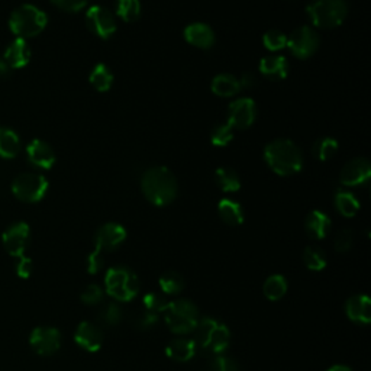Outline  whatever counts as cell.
<instances>
[{
	"mask_svg": "<svg viewBox=\"0 0 371 371\" xmlns=\"http://www.w3.org/2000/svg\"><path fill=\"white\" fill-rule=\"evenodd\" d=\"M141 189L147 200L152 204L167 206L177 197L178 184L167 167H152L144 173Z\"/></svg>",
	"mask_w": 371,
	"mask_h": 371,
	"instance_id": "1",
	"label": "cell"
},
{
	"mask_svg": "<svg viewBox=\"0 0 371 371\" xmlns=\"http://www.w3.org/2000/svg\"><path fill=\"white\" fill-rule=\"evenodd\" d=\"M264 158L270 169L278 176H293L304 167L300 148L290 139H274L264 150Z\"/></svg>",
	"mask_w": 371,
	"mask_h": 371,
	"instance_id": "2",
	"label": "cell"
},
{
	"mask_svg": "<svg viewBox=\"0 0 371 371\" xmlns=\"http://www.w3.org/2000/svg\"><path fill=\"white\" fill-rule=\"evenodd\" d=\"M195 332V344L196 348L202 350L206 354L221 356L230 344V332L223 323L204 318L197 322Z\"/></svg>",
	"mask_w": 371,
	"mask_h": 371,
	"instance_id": "3",
	"label": "cell"
},
{
	"mask_svg": "<svg viewBox=\"0 0 371 371\" xmlns=\"http://www.w3.org/2000/svg\"><path fill=\"white\" fill-rule=\"evenodd\" d=\"M308 16L318 28H337L345 20L348 5L345 0H312L306 8Z\"/></svg>",
	"mask_w": 371,
	"mask_h": 371,
	"instance_id": "4",
	"label": "cell"
},
{
	"mask_svg": "<svg viewBox=\"0 0 371 371\" xmlns=\"http://www.w3.org/2000/svg\"><path fill=\"white\" fill-rule=\"evenodd\" d=\"M164 320L167 328L177 335L193 332L199 322V311L190 300L169 301L164 311Z\"/></svg>",
	"mask_w": 371,
	"mask_h": 371,
	"instance_id": "5",
	"label": "cell"
},
{
	"mask_svg": "<svg viewBox=\"0 0 371 371\" xmlns=\"http://www.w3.org/2000/svg\"><path fill=\"white\" fill-rule=\"evenodd\" d=\"M106 293L116 301H129L139 290V282L135 273L126 267H112L105 275Z\"/></svg>",
	"mask_w": 371,
	"mask_h": 371,
	"instance_id": "6",
	"label": "cell"
},
{
	"mask_svg": "<svg viewBox=\"0 0 371 371\" xmlns=\"http://www.w3.org/2000/svg\"><path fill=\"white\" fill-rule=\"evenodd\" d=\"M46 22L48 19L41 9L32 5H22L12 12L9 27L15 35L25 39L41 34L46 27Z\"/></svg>",
	"mask_w": 371,
	"mask_h": 371,
	"instance_id": "7",
	"label": "cell"
},
{
	"mask_svg": "<svg viewBox=\"0 0 371 371\" xmlns=\"http://www.w3.org/2000/svg\"><path fill=\"white\" fill-rule=\"evenodd\" d=\"M46 190H48V181L41 174L35 173H23L18 176L12 183L13 195L27 203L39 202Z\"/></svg>",
	"mask_w": 371,
	"mask_h": 371,
	"instance_id": "8",
	"label": "cell"
},
{
	"mask_svg": "<svg viewBox=\"0 0 371 371\" xmlns=\"http://www.w3.org/2000/svg\"><path fill=\"white\" fill-rule=\"evenodd\" d=\"M319 44L320 39L315 30L309 27H301L294 30L290 37H287L286 46H289L294 57L305 60L318 51Z\"/></svg>",
	"mask_w": 371,
	"mask_h": 371,
	"instance_id": "9",
	"label": "cell"
},
{
	"mask_svg": "<svg viewBox=\"0 0 371 371\" xmlns=\"http://www.w3.org/2000/svg\"><path fill=\"white\" fill-rule=\"evenodd\" d=\"M30 345L38 356H53L61 346V334L53 327H38L31 332Z\"/></svg>",
	"mask_w": 371,
	"mask_h": 371,
	"instance_id": "10",
	"label": "cell"
},
{
	"mask_svg": "<svg viewBox=\"0 0 371 371\" xmlns=\"http://www.w3.org/2000/svg\"><path fill=\"white\" fill-rule=\"evenodd\" d=\"M4 248L15 259L25 255V249L30 242V226L25 222H18L9 226L2 235Z\"/></svg>",
	"mask_w": 371,
	"mask_h": 371,
	"instance_id": "11",
	"label": "cell"
},
{
	"mask_svg": "<svg viewBox=\"0 0 371 371\" xmlns=\"http://www.w3.org/2000/svg\"><path fill=\"white\" fill-rule=\"evenodd\" d=\"M86 22L89 30L103 39L110 38L116 31V20L113 13L99 5L91 6L87 11Z\"/></svg>",
	"mask_w": 371,
	"mask_h": 371,
	"instance_id": "12",
	"label": "cell"
},
{
	"mask_svg": "<svg viewBox=\"0 0 371 371\" xmlns=\"http://www.w3.org/2000/svg\"><path fill=\"white\" fill-rule=\"evenodd\" d=\"M257 116V106L249 98H241L232 102L228 110V124L232 128L245 129L252 125Z\"/></svg>",
	"mask_w": 371,
	"mask_h": 371,
	"instance_id": "13",
	"label": "cell"
},
{
	"mask_svg": "<svg viewBox=\"0 0 371 371\" xmlns=\"http://www.w3.org/2000/svg\"><path fill=\"white\" fill-rule=\"evenodd\" d=\"M126 240V230L119 223H105L95 235V249L99 252H109L118 248Z\"/></svg>",
	"mask_w": 371,
	"mask_h": 371,
	"instance_id": "14",
	"label": "cell"
},
{
	"mask_svg": "<svg viewBox=\"0 0 371 371\" xmlns=\"http://www.w3.org/2000/svg\"><path fill=\"white\" fill-rule=\"evenodd\" d=\"M371 177V164L367 158L358 157L348 161L341 171V183L346 188H357L365 184Z\"/></svg>",
	"mask_w": 371,
	"mask_h": 371,
	"instance_id": "15",
	"label": "cell"
},
{
	"mask_svg": "<svg viewBox=\"0 0 371 371\" xmlns=\"http://www.w3.org/2000/svg\"><path fill=\"white\" fill-rule=\"evenodd\" d=\"M76 344L83 348L84 351L89 353H96L99 351L103 345V334L99 327L91 322H82L74 334Z\"/></svg>",
	"mask_w": 371,
	"mask_h": 371,
	"instance_id": "16",
	"label": "cell"
},
{
	"mask_svg": "<svg viewBox=\"0 0 371 371\" xmlns=\"http://www.w3.org/2000/svg\"><path fill=\"white\" fill-rule=\"evenodd\" d=\"M184 38L190 45L197 46V48L202 50L212 48L215 44V34L212 28L202 22H195L186 27Z\"/></svg>",
	"mask_w": 371,
	"mask_h": 371,
	"instance_id": "17",
	"label": "cell"
},
{
	"mask_svg": "<svg viewBox=\"0 0 371 371\" xmlns=\"http://www.w3.org/2000/svg\"><path fill=\"white\" fill-rule=\"evenodd\" d=\"M345 313L353 322L367 325L371 320V301L365 294H357L346 300Z\"/></svg>",
	"mask_w": 371,
	"mask_h": 371,
	"instance_id": "18",
	"label": "cell"
},
{
	"mask_svg": "<svg viewBox=\"0 0 371 371\" xmlns=\"http://www.w3.org/2000/svg\"><path fill=\"white\" fill-rule=\"evenodd\" d=\"M28 158L35 167L48 170L54 166L56 162V154L53 148L41 139H34V141L28 145Z\"/></svg>",
	"mask_w": 371,
	"mask_h": 371,
	"instance_id": "19",
	"label": "cell"
},
{
	"mask_svg": "<svg viewBox=\"0 0 371 371\" xmlns=\"http://www.w3.org/2000/svg\"><path fill=\"white\" fill-rule=\"evenodd\" d=\"M197 353V348L190 338H174L166 348V354L170 360L177 363H188Z\"/></svg>",
	"mask_w": 371,
	"mask_h": 371,
	"instance_id": "20",
	"label": "cell"
},
{
	"mask_svg": "<svg viewBox=\"0 0 371 371\" xmlns=\"http://www.w3.org/2000/svg\"><path fill=\"white\" fill-rule=\"evenodd\" d=\"M31 60V48L25 39L18 38L8 45L5 51V61L11 68L25 67Z\"/></svg>",
	"mask_w": 371,
	"mask_h": 371,
	"instance_id": "21",
	"label": "cell"
},
{
	"mask_svg": "<svg viewBox=\"0 0 371 371\" xmlns=\"http://www.w3.org/2000/svg\"><path fill=\"white\" fill-rule=\"evenodd\" d=\"M260 73L273 82L283 80L289 73L287 60L283 56H267L260 61Z\"/></svg>",
	"mask_w": 371,
	"mask_h": 371,
	"instance_id": "22",
	"label": "cell"
},
{
	"mask_svg": "<svg viewBox=\"0 0 371 371\" xmlns=\"http://www.w3.org/2000/svg\"><path fill=\"white\" fill-rule=\"evenodd\" d=\"M305 229L311 238L323 240L331 230V219L327 214H323L320 211H312L306 216Z\"/></svg>",
	"mask_w": 371,
	"mask_h": 371,
	"instance_id": "23",
	"label": "cell"
},
{
	"mask_svg": "<svg viewBox=\"0 0 371 371\" xmlns=\"http://www.w3.org/2000/svg\"><path fill=\"white\" fill-rule=\"evenodd\" d=\"M221 219L229 226H238L244 222V211L238 202L232 199H222L218 204Z\"/></svg>",
	"mask_w": 371,
	"mask_h": 371,
	"instance_id": "24",
	"label": "cell"
},
{
	"mask_svg": "<svg viewBox=\"0 0 371 371\" xmlns=\"http://www.w3.org/2000/svg\"><path fill=\"white\" fill-rule=\"evenodd\" d=\"M240 90V80L230 74H219L212 80V91L221 98L235 96Z\"/></svg>",
	"mask_w": 371,
	"mask_h": 371,
	"instance_id": "25",
	"label": "cell"
},
{
	"mask_svg": "<svg viewBox=\"0 0 371 371\" xmlns=\"http://www.w3.org/2000/svg\"><path fill=\"white\" fill-rule=\"evenodd\" d=\"M335 207L345 218H353L360 211L358 199L348 190H338L335 193Z\"/></svg>",
	"mask_w": 371,
	"mask_h": 371,
	"instance_id": "26",
	"label": "cell"
},
{
	"mask_svg": "<svg viewBox=\"0 0 371 371\" xmlns=\"http://www.w3.org/2000/svg\"><path fill=\"white\" fill-rule=\"evenodd\" d=\"M215 180L219 188L226 193H232V192H237L241 189L240 176L234 169H230V167H219L215 173Z\"/></svg>",
	"mask_w": 371,
	"mask_h": 371,
	"instance_id": "27",
	"label": "cell"
},
{
	"mask_svg": "<svg viewBox=\"0 0 371 371\" xmlns=\"http://www.w3.org/2000/svg\"><path fill=\"white\" fill-rule=\"evenodd\" d=\"M20 141L16 132L9 128H0V157L13 158L18 155Z\"/></svg>",
	"mask_w": 371,
	"mask_h": 371,
	"instance_id": "28",
	"label": "cell"
},
{
	"mask_svg": "<svg viewBox=\"0 0 371 371\" xmlns=\"http://www.w3.org/2000/svg\"><path fill=\"white\" fill-rule=\"evenodd\" d=\"M263 292L268 300H273V301L280 300L287 292L286 278L280 274H274V275L268 277L267 280L264 282Z\"/></svg>",
	"mask_w": 371,
	"mask_h": 371,
	"instance_id": "29",
	"label": "cell"
},
{
	"mask_svg": "<svg viewBox=\"0 0 371 371\" xmlns=\"http://www.w3.org/2000/svg\"><path fill=\"white\" fill-rule=\"evenodd\" d=\"M90 83L99 91H108L113 83V74L110 68L102 63H99L90 74Z\"/></svg>",
	"mask_w": 371,
	"mask_h": 371,
	"instance_id": "30",
	"label": "cell"
},
{
	"mask_svg": "<svg viewBox=\"0 0 371 371\" xmlns=\"http://www.w3.org/2000/svg\"><path fill=\"white\" fill-rule=\"evenodd\" d=\"M160 289L166 294H178L184 289L183 277L177 271H167L160 277Z\"/></svg>",
	"mask_w": 371,
	"mask_h": 371,
	"instance_id": "31",
	"label": "cell"
},
{
	"mask_svg": "<svg viewBox=\"0 0 371 371\" xmlns=\"http://www.w3.org/2000/svg\"><path fill=\"white\" fill-rule=\"evenodd\" d=\"M338 151V141L331 136H323L315 143L312 152L319 161H327Z\"/></svg>",
	"mask_w": 371,
	"mask_h": 371,
	"instance_id": "32",
	"label": "cell"
},
{
	"mask_svg": "<svg viewBox=\"0 0 371 371\" xmlns=\"http://www.w3.org/2000/svg\"><path fill=\"white\" fill-rule=\"evenodd\" d=\"M304 263L312 271H320L327 267V255L319 247H308L304 252Z\"/></svg>",
	"mask_w": 371,
	"mask_h": 371,
	"instance_id": "33",
	"label": "cell"
},
{
	"mask_svg": "<svg viewBox=\"0 0 371 371\" xmlns=\"http://www.w3.org/2000/svg\"><path fill=\"white\" fill-rule=\"evenodd\" d=\"M116 13L125 22H135L141 15V4L139 0H118Z\"/></svg>",
	"mask_w": 371,
	"mask_h": 371,
	"instance_id": "34",
	"label": "cell"
},
{
	"mask_svg": "<svg viewBox=\"0 0 371 371\" xmlns=\"http://www.w3.org/2000/svg\"><path fill=\"white\" fill-rule=\"evenodd\" d=\"M229 124H221L216 125L211 134V141L216 147H225L228 145L232 139H234V131Z\"/></svg>",
	"mask_w": 371,
	"mask_h": 371,
	"instance_id": "35",
	"label": "cell"
},
{
	"mask_svg": "<svg viewBox=\"0 0 371 371\" xmlns=\"http://www.w3.org/2000/svg\"><path fill=\"white\" fill-rule=\"evenodd\" d=\"M264 46L270 51H280L287 44V37L278 30H270L263 37Z\"/></svg>",
	"mask_w": 371,
	"mask_h": 371,
	"instance_id": "36",
	"label": "cell"
},
{
	"mask_svg": "<svg viewBox=\"0 0 371 371\" xmlns=\"http://www.w3.org/2000/svg\"><path fill=\"white\" fill-rule=\"evenodd\" d=\"M144 301V308L145 311L148 312H152V313H161L164 312L169 301L166 300V297L162 296L161 293H157V292H151V293H147L143 299Z\"/></svg>",
	"mask_w": 371,
	"mask_h": 371,
	"instance_id": "37",
	"label": "cell"
},
{
	"mask_svg": "<svg viewBox=\"0 0 371 371\" xmlns=\"http://www.w3.org/2000/svg\"><path fill=\"white\" fill-rule=\"evenodd\" d=\"M100 322L106 323L108 327H115L122 320V309L118 304H108L100 311Z\"/></svg>",
	"mask_w": 371,
	"mask_h": 371,
	"instance_id": "38",
	"label": "cell"
},
{
	"mask_svg": "<svg viewBox=\"0 0 371 371\" xmlns=\"http://www.w3.org/2000/svg\"><path fill=\"white\" fill-rule=\"evenodd\" d=\"M105 297V293L103 290L98 286V285H90L86 287V290L82 293L80 299L84 305L87 306H95V305H99L100 301L103 300Z\"/></svg>",
	"mask_w": 371,
	"mask_h": 371,
	"instance_id": "39",
	"label": "cell"
},
{
	"mask_svg": "<svg viewBox=\"0 0 371 371\" xmlns=\"http://www.w3.org/2000/svg\"><path fill=\"white\" fill-rule=\"evenodd\" d=\"M354 244V234L351 229H342L338 232V235L335 238V249L341 254L348 252L353 248Z\"/></svg>",
	"mask_w": 371,
	"mask_h": 371,
	"instance_id": "40",
	"label": "cell"
},
{
	"mask_svg": "<svg viewBox=\"0 0 371 371\" xmlns=\"http://www.w3.org/2000/svg\"><path fill=\"white\" fill-rule=\"evenodd\" d=\"M209 371H240V365L235 360L223 357V356H218L211 361Z\"/></svg>",
	"mask_w": 371,
	"mask_h": 371,
	"instance_id": "41",
	"label": "cell"
},
{
	"mask_svg": "<svg viewBox=\"0 0 371 371\" xmlns=\"http://www.w3.org/2000/svg\"><path fill=\"white\" fill-rule=\"evenodd\" d=\"M157 322H158V313H152V312L145 311V312H143L141 315L136 318L135 325H136L138 330L145 331V330L154 328L155 325H157Z\"/></svg>",
	"mask_w": 371,
	"mask_h": 371,
	"instance_id": "42",
	"label": "cell"
},
{
	"mask_svg": "<svg viewBox=\"0 0 371 371\" xmlns=\"http://www.w3.org/2000/svg\"><path fill=\"white\" fill-rule=\"evenodd\" d=\"M103 264H105V260H103L102 252L95 249L87 257V271H89V274H98L103 268Z\"/></svg>",
	"mask_w": 371,
	"mask_h": 371,
	"instance_id": "43",
	"label": "cell"
},
{
	"mask_svg": "<svg viewBox=\"0 0 371 371\" xmlns=\"http://www.w3.org/2000/svg\"><path fill=\"white\" fill-rule=\"evenodd\" d=\"M51 2L63 9V11H67V12H77L80 9H83L89 0H51Z\"/></svg>",
	"mask_w": 371,
	"mask_h": 371,
	"instance_id": "44",
	"label": "cell"
},
{
	"mask_svg": "<svg viewBox=\"0 0 371 371\" xmlns=\"http://www.w3.org/2000/svg\"><path fill=\"white\" fill-rule=\"evenodd\" d=\"M32 270H34V266H32V260L25 257V255H23V257L18 259V263H16V274L23 278V280H25V278H30L31 274H32Z\"/></svg>",
	"mask_w": 371,
	"mask_h": 371,
	"instance_id": "45",
	"label": "cell"
},
{
	"mask_svg": "<svg viewBox=\"0 0 371 371\" xmlns=\"http://www.w3.org/2000/svg\"><path fill=\"white\" fill-rule=\"evenodd\" d=\"M255 84H257V79H255V76L252 73H244L241 80H240V86L241 87H245V89H251L254 87Z\"/></svg>",
	"mask_w": 371,
	"mask_h": 371,
	"instance_id": "46",
	"label": "cell"
},
{
	"mask_svg": "<svg viewBox=\"0 0 371 371\" xmlns=\"http://www.w3.org/2000/svg\"><path fill=\"white\" fill-rule=\"evenodd\" d=\"M9 70L11 67L8 65L5 58H0V76H6L9 73Z\"/></svg>",
	"mask_w": 371,
	"mask_h": 371,
	"instance_id": "47",
	"label": "cell"
},
{
	"mask_svg": "<svg viewBox=\"0 0 371 371\" xmlns=\"http://www.w3.org/2000/svg\"><path fill=\"white\" fill-rule=\"evenodd\" d=\"M327 371H353L350 367H346V365H341V364H338V365H332L331 368H328Z\"/></svg>",
	"mask_w": 371,
	"mask_h": 371,
	"instance_id": "48",
	"label": "cell"
}]
</instances>
